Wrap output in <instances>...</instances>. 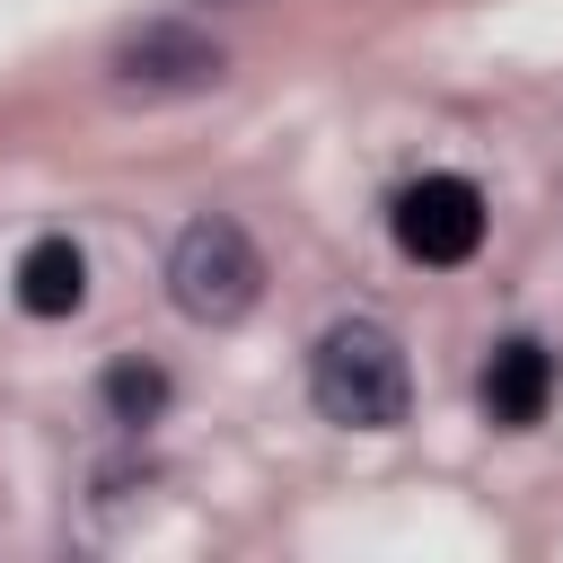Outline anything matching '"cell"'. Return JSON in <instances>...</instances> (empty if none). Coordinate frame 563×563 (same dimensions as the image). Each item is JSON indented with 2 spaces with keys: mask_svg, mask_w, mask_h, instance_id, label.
<instances>
[{
  "mask_svg": "<svg viewBox=\"0 0 563 563\" xmlns=\"http://www.w3.org/2000/svg\"><path fill=\"white\" fill-rule=\"evenodd\" d=\"M308 396L343 431H396L413 413V361L378 317H334L308 352Z\"/></svg>",
  "mask_w": 563,
  "mask_h": 563,
  "instance_id": "6da1fadb",
  "label": "cell"
},
{
  "mask_svg": "<svg viewBox=\"0 0 563 563\" xmlns=\"http://www.w3.org/2000/svg\"><path fill=\"white\" fill-rule=\"evenodd\" d=\"M167 299H176V317H194V325H238V317L264 299V255H255V238H246L238 220H220V211L185 220L176 246H167Z\"/></svg>",
  "mask_w": 563,
  "mask_h": 563,
  "instance_id": "7a4b0ae2",
  "label": "cell"
},
{
  "mask_svg": "<svg viewBox=\"0 0 563 563\" xmlns=\"http://www.w3.org/2000/svg\"><path fill=\"white\" fill-rule=\"evenodd\" d=\"M396 246L413 255V264H466L475 246H484V194L466 185V176H422V185H405L396 194Z\"/></svg>",
  "mask_w": 563,
  "mask_h": 563,
  "instance_id": "3957f363",
  "label": "cell"
},
{
  "mask_svg": "<svg viewBox=\"0 0 563 563\" xmlns=\"http://www.w3.org/2000/svg\"><path fill=\"white\" fill-rule=\"evenodd\" d=\"M106 70H114V97H194V88L220 79V44L176 26V18H158L141 35H123Z\"/></svg>",
  "mask_w": 563,
  "mask_h": 563,
  "instance_id": "277c9868",
  "label": "cell"
},
{
  "mask_svg": "<svg viewBox=\"0 0 563 563\" xmlns=\"http://www.w3.org/2000/svg\"><path fill=\"white\" fill-rule=\"evenodd\" d=\"M545 396H554V361H545V343L510 334V343L484 361V413L519 431V422H537V413H545Z\"/></svg>",
  "mask_w": 563,
  "mask_h": 563,
  "instance_id": "5b68a950",
  "label": "cell"
},
{
  "mask_svg": "<svg viewBox=\"0 0 563 563\" xmlns=\"http://www.w3.org/2000/svg\"><path fill=\"white\" fill-rule=\"evenodd\" d=\"M79 299H88V255L70 238H35L18 255V308L26 317H70Z\"/></svg>",
  "mask_w": 563,
  "mask_h": 563,
  "instance_id": "8992f818",
  "label": "cell"
},
{
  "mask_svg": "<svg viewBox=\"0 0 563 563\" xmlns=\"http://www.w3.org/2000/svg\"><path fill=\"white\" fill-rule=\"evenodd\" d=\"M158 405H167V378L150 361H114L106 369V413L114 422H158Z\"/></svg>",
  "mask_w": 563,
  "mask_h": 563,
  "instance_id": "52a82bcc",
  "label": "cell"
}]
</instances>
